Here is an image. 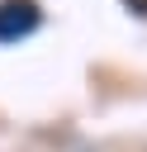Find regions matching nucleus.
<instances>
[{"label": "nucleus", "instance_id": "obj_1", "mask_svg": "<svg viewBox=\"0 0 147 152\" xmlns=\"http://www.w3.org/2000/svg\"><path fill=\"white\" fill-rule=\"evenodd\" d=\"M43 24L38 0H0V43H24Z\"/></svg>", "mask_w": 147, "mask_h": 152}, {"label": "nucleus", "instance_id": "obj_2", "mask_svg": "<svg viewBox=\"0 0 147 152\" xmlns=\"http://www.w3.org/2000/svg\"><path fill=\"white\" fill-rule=\"evenodd\" d=\"M123 5H128L133 14H142V19H147V0H123Z\"/></svg>", "mask_w": 147, "mask_h": 152}]
</instances>
